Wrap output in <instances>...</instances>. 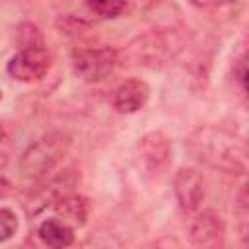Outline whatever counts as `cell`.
I'll return each instance as SVG.
<instances>
[{
  "mask_svg": "<svg viewBox=\"0 0 249 249\" xmlns=\"http://www.w3.org/2000/svg\"><path fill=\"white\" fill-rule=\"evenodd\" d=\"M187 148L200 163L226 171L245 173L247 169V148L241 138L216 126H200L187 138Z\"/></svg>",
  "mask_w": 249,
  "mask_h": 249,
  "instance_id": "6da1fadb",
  "label": "cell"
},
{
  "mask_svg": "<svg viewBox=\"0 0 249 249\" xmlns=\"http://www.w3.org/2000/svg\"><path fill=\"white\" fill-rule=\"evenodd\" d=\"M72 138L62 130H53L39 136L31 142L21 158H19V171L25 179H43L51 171H54L70 150Z\"/></svg>",
  "mask_w": 249,
  "mask_h": 249,
  "instance_id": "7a4b0ae2",
  "label": "cell"
},
{
  "mask_svg": "<svg viewBox=\"0 0 249 249\" xmlns=\"http://www.w3.org/2000/svg\"><path fill=\"white\" fill-rule=\"evenodd\" d=\"M72 70L84 82L95 84L111 76L119 64V51L113 47L76 49L70 54Z\"/></svg>",
  "mask_w": 249,
  "mask_h": 249,
  "instance_id": "3957f363",
  "label": "cell"
},
{
  "mask_svg": "<svg viewBox=\"0 0 249 249\" xmlns=\"http://www.w3.org/2000/svg\"><path fill=\"white\" fill-rule=\"evenodd\" d=\"M51 62L53 56L45 47H25L8 60L6 72L18 82H37L49 72Z\"/></svg>",
  "mask_w": 249,
  "mask_h": 249,
  "instance_id": "277c9868",
  "label": "cell"
},
{
  "mask_svg": "<svg viewBox=\"0 0 249 249\" xmlns=\"http://www.w3.org/2000/svg\"><path fill=\"white\" fill-rule=\"evenodd\" d=\"M130 47H132L134 56L138 60H144L142 64L160 66L177 54V51L181 49V43L175 41V33L154 31V33H146V35L138 37L134 41V45H130Z\"/></svg>",
  "mask_w": 249,
  "mask_h": 249,
  "instance_id": "5b68a950",
  "label": "cell"
},
{
  "mask_svg": "<svg viewBox=\"0 0 249 249\" xmlns=\"http://www.w3.org/2000/svg\"><path fill=\"white\" fill-rule=\"evenodd\" d=\"M138 156L142 161V167L150 175H161L167 171L173 160V144L171 140L160 132L152 130L146 132L138 142Z\"/></svg>",
  "mask_w": 249,
  "mask_h": 249,
  "instance_id": "8992f818",
  "label": "cell"
},
{
  "mask_svg": "<svg viewBox=\"0 0 249 249\" xmlns=\"http://www.w3.org/2000/svg\"><path fill=\"white\" fill-rule=\"evenodd\" d=\"M226 224L222 216L210 208L196 212L189 222V239L195 247H220L224 243Z\"/></svg>",
  "mask_w": 249,
  "mask_h": 249,
  "instance_id": "52a82bcc",
  "label": "cell"
},
{
  "mask_svg": "<svg viewBox=\"0 0 249 249\" xmlns=\"http://www.w3.org/2000/svg\"><path fill=\"white\" fill-rule=\"evenodd\" d=\"M173 193L183 212L198 210L204 198V177L193 167H181L173 177Z\"/></svg>",
  "mask_w": 249,
  "mask_h": 249,
  "instance_id": "ba28073f",
  "label": "cell"
},
{
  "mask_svg": "<svg viewBox=\"0 0 249 249\" xmlns=\"http://www.w3.org/2000/svg\"><path fill=\"white\" fill-rule=\"evenodd\" d=\"M148 99H150V86L140 78H128L115 88L111 103L115 111L130 115L140 111L148 103Z\"/></svg>",
  "mask_w": 249,
  "mask_h": 249,
  "instance_id": "9c48e42d",
  "label": "cell"
},
{
  "mask_svg": "<svg viewBox=\"0 0 249 249\" xmlns=\"http://www.w3.org/2000/svg\"><path fill=\"white\" fill-rule=\"evenodd\" d=\"M54 214L58 220H62L64 224H68L70 228H80L86 224L88 216H89V202L86 196L82 195H74V193H68L64 196H60L54 204Z\"/></svg>",
  "mask_w": 249,
  "mask_h": 249,
  "instance_id": "30bf717a",
  "label": "cell"
},
{
  "mask_svg": "<svg viewBox=\"0 0 249 249\" xmlns=\"http://www.w3.org/2000/svg\"><path fill=\"white\" fill-rule=\"evenodd\" d=\"M37 237L47 247H54V249L68 247L74 243V228H70L58 218H47L39 224Z\"/></svg>",
  "mask_w": 249,
  "mask_h": 249,
  "instance_id": "8fae6325",
  "label": "cell"
},
{
  "mask_svg": "<svg viewBox=\"0 0 249 249\" xmlns=\"http://www.w3.org/2000/svg\"><path fill=\"white\" fill-rule=\"evenodd\" d=\"M86 6L99 18L115 19L124 14L128 0H86Z\"/></svg>",
  "mask_w": 249,
  "mask_h": 249,
  "instance_id": "7c38bea8",
  "label": "cell"
},
{
  "mask_svg": "<svg viewBox=\"0 0 249 249\" xmlns=\"http://www.w3.org/2000/svg\"><path fill=\"white\" fill-rule=\"evenodd\" d=\"M18 216L14 210L10 208H0V243L8 241L14 237V233L18 231Z\"/></svg>",
  "mask_w": 249,
  "mask_h": 249,
  "instance_id": "4fadbf2b",
  "label": "cell"
},
{
  "mask_svg": "<svg viewBox=\"0 0 249 249\" xmlns=\"http://www.w3.org/2000/svg\"><path fill=\"white\" fill-rule=\"evenodd\" d=\"M231 2H235V0H191V4L196 8H220V6H226Z\"/></svg>",
  "mask_w": 249,
  "mask_h": 249,
  "instance_id": "5bb4252c",
  "label": "cell"
},
{
  "mask_svg": "<svg viewBox=\"0 0 249 249\" xmlns=\"http://www.w3.org/2000/svg\"><path fill=\"white\" fill-rule=\"evenodd\" d=\"M233 74H235V80L239 82L241 89L245 91V82H247V68H245V56H241V58L237 60V72H233Z\"/></svg>",
  "mask_w": 249,
  "mask_h": 249,
  "instance_id": "9a60e30c",
  "label": "cell"
},
{
  "mask_svg": "<svg viewBox=\"0 0 249 249\" xmlns=\"http://www.w3.org/2000/svg\"><path fill=\"white\" fill-rule=\"evenodd\" d=\"M12 191H14V185H12L6 177H2V175H0V198H6Z\"/></svg>",
  "mask_w": 249,
  "mask_h": 249,
  "instance_id": "2e32d148",
  "label": "cell"
},
{
  "mask_svg": "<svg viewBox=\"0 0 249 249\" xmlns=\"http://www.w3.org/2000/svg\"><path fill=\"white\" fill-rule=\"evenodd\" d=\"M6 165H8V154L0 150V169H4Z\"/></svg>",
  "mask_w": 249,
  "mask_h": 249,
  "instance_id": "e0dca14e",
  "label": "cell"
},
{
  "mask_svg": "<svg viewBox=\"0 0 249 249\" xmlns=\"http://www.w3.org/2000/svg\"><path fill=\"white\" fill-rule=\"evenodd\" d=\"M0 99H2V93H0Z\"/></svg>",
  "mask_w": 249,
  "mask_h": 249,
  "instance_id": "ac0fdd59",
  "label": "cell"
}]
</instances>
